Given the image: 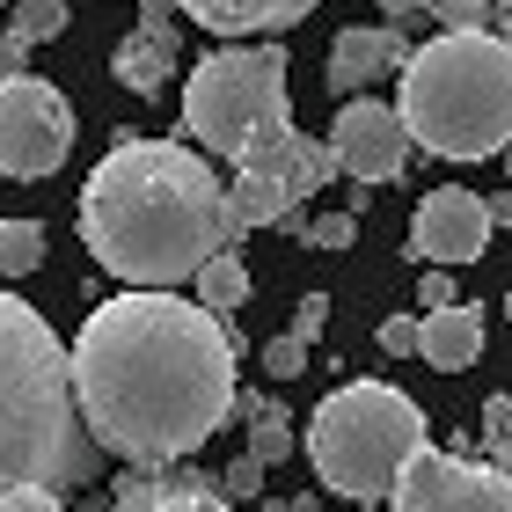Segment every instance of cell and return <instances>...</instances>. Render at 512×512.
<instances>
[{
    "instance_id": "cell-16",
    "label": "cell",
    "mask_w": 512,
    "mask_h": 512,
    "mask_svg": "<svg viewBox=\"0 0 512 512\" xmlns=\"http://www.w3.org/2000/svg\"><path fill=\"white\" fill-rule=\"evenodd\" d=\"M110 74H118L125 96H161L176 74V44L169 37H154V30H132L118 52H110Z\"/></svg>"
},
{
    "instance_id": "cell-18",
    "label": "cell",
    "mask_w": 512,
    "mask_h": 512,
    "mask_svg": "<svg viewBox=\"0 0 512 512\" xmlns=\"http://www.w3.org/2000/svg\"><path fill=\"white\" fill-rule=\"evenodd\" d=\"M191 286H198V300H205L213 315H227V308H242V300H249V264H242L235 249H220L213 264L191 278Z\"/></svg>"
},
{
    "instance_id": "cell-2",
    "label": "cell",
    "mask_w": 512,
    "mask_h": 512,
    "mask_svg": "<svg viewBox=\"0 0 512 512\" xmlns=\"http://www.w3.org/2000/svg\"><path fill=\"white\" fill-rule=\"evenodd\" d=\"M81 242L88 256L147 293H176L198 278L220 249L242 242L235 198L213 176V154L183 147V139H139L118 132L81 191Z\"/></svg>"
},
{
    "instance_id": "cell-4",
    "label": "cell",
    "mask_w": 512,
    "mask_h": 512,
    "mask_svg": "<svg viewBox=\"0 0 512 512\" xmlns=\"http://www.w3.org/2000/svg\"><path fill=\"white\" fill-rule=\"evenodd\" d=\"M403 125L439 161H491L512 147V44L498 30H439L403 66Z\"/></svg>"
},
{
    "instance_id": "cell-27",
    "label": "cell",
    "mask_w": 512,
    "mask_h": 512,
    "mask_svg": "<svg viewBox=\"0 0 512 512\" xmlns=\"http://www.w3.org/2000/svg\"><path fill=\"white\" fill-rule=\"evenodd\" d=\"M454 300H461V293H454V278H447V264H425V278H417V308L432 315V308H454Z\"/></svg>"
},
{
    "instance_id": "cell-29",
    "label": "cell",
    "mask_w": 512,
    "mask_h": 512,
    "mask_svg": "<svg viewBox=\"0 0 512 512\" xmlns=\"http://www.w3.org/2000/svg\"><path fill=\"white\" fill-rule=\"evenodd\" d=\"M0 512H66L52 491H0Z\"/></svg>"
},
{
    "instance_id": "cell-12",
    "label": "cell",
    "mask_w": 512,
    "mask_h": 512,
    "mask_svg": "<svg viewBox=\"0 0 512 512\" xmlns=\"http://www.w3.org/2000/svg\"><path fill=\"white\" fill-rule=\"evenodd\" d=\"M410 52H417V44L403 37V22H352V30H337V44H330V81H322V88H330L337 103H352L381 74H403Z\"/></svg>"
},
{
    "instance_id": "cell-20",
    "label": "cell",
    "mask_w": 512,
    "mask_h": 512,
    "mask_svg": "<svg viewBox=\"0 0 512 512\" xmlns=\"http://www.w3.org/2000/svg\"><path fill=\"white\" fill-rule=\"evenodd\" d=\"M8 30L30 37V44H52V37L66 30V0H15V8H8Z\"/></svg>"
},
{
    "instance_id": "cell-37",
    "label": "cell",
    "mask_w": 512,
    "mask_h": 512,
    "mask_svg": "<svg viewBox=\"0 0 512 512\" xmlns=\"http://www.w3.org/2000/svg\"><path fill=\"white\" fill-rule=\"evenodd\" d=\"M0 8H15V0H0Z\"/></svg>"
},
{
    "instance_id": "cell-30",
    "label": "cell",
    "mask_w": 512,
    "mask_h": 512,
    "mask_svg": "<svg viewBox=\"0 0 512 512\" xmlns=\"http://www.w3.org/2000/svg\"><path fill=\"white\" fill-rule=\"evenodd\" d=\"M22 59H30V37H0V81H22Z\"/></svg>"
},
{
    "instance_id": "cell-35",
    "label": "cell",
    "mask_w": 512,
    "mask_h": 512,
    "mask_svg": "<svg viewBox=\"0 0 512 512\" xmlns=\"http://www.w3.org/2000/svg\"><path fill=\"white\" fill-rule=\"evenodd\" d=\"M505 176H512V147H505Z\"/></svg>"
},
{
    "instance_id": "cell-34",
    "label": "cell",
    "mask_w": 512,
    "mask_h": 512,
    "mask_svg": "<svg viewBox=\"0 0 512 512\" xmlns=\"http://www.w3.org/2000/svg\"><path fill=\"white\" fill-rule=\"evenodd\" d=\"M498 37H505V44H512V15H505V22H498Z\"/></svg>"
},
{
    "instance_id": "cell-11",
    "label": "cell",
    "mask_w": 512,
    "mask_h": 512,
    "mask_svg": "<svg viewBox=\"0 0 512 512\" xmlns=\"http://www.w3.org/2000/svg\"><path fill=\"white\" fill-rule=\"evenodd\" d=\"M491 198L483 191H461V183H439V191L417 198V220H410V256L417 264H476L491 249Z\"/></svg>"
},
{
    "instance_id": "cell-23",
    "label": "cell",
    "mask_w": 512,
    "mask_h": 512,
    "mask_svg": "<svg viewBox=\"0 0 512 512\" xmlns=\"http://www.w3.org/2000/svg\"><path fill=\"white\" fill-rule=\"evenodd\" d=\"M300 242H308V249H352V242H359V213H322V220H300Z\"/></svg>"
},
{
    "instance_id": "cell-14",
    "label": "cell",
    "mask_w": 512,
    "mask_h": 512,
    "mask_svg": "<svg viewBox=\"0 0 512 512\" xmlns=\"http://www.w3.org/2000/svg\"><path fill=\"white\" fill-rule=\"evenodd\" d=\"M322 0H183V22H198L205 37H271V30H293V22H308Z\"/></svg>"
},
{
    "instance_id": "cell-5",
    "label": "cell",
    "mask_w": 512,
    "mask_h": 512,
    "mask_svg": "<svg viewBox=\"0 0 512 512\" xmlns=\"http://www.w3.org/2000/svg\"><path fill=\"white\" fill-rule=\"evenodd\" d=\"M300 447H308V469L322 476V491H337L352 505H381V498H395L403 469L432 439H425V410H417L403 388L344 381L315 403Z\"/></svg>"
},
{
    "instance_id": "cell-8",
    "label": "cell",
    "mask_w": 512,
    "mask_h": 512,
    "mask_svg": "<svg viewBox=\"0 0 512 512\" xmlns=\"http://www.w3.org/2000/svg\"><path fill=\"white\" fill-rule=\"evenodd\" d=\"M74 154V110L52 81L22 74V81H0V176L15 183H37L66 169Z\"/></svg>"
},
{
    "instance_id": "cell-36",
    "label": "cell",
    "mask_w": 512,
    "mask_h": 512,
    "mask_svg": "<svg viewBox=\"0 0 512 512\" xmlns=\"http://www.w3.org/2000/svg\"><path fill=\"white\" fill-rule=\"evenodd\" d=\"M505 322H512V293H505Z\"/></svg>"
},
{
    "instance_id": "cell-6",
    "label": "cell",
    "mask_w": 512,
    "mask_h": 512,
    "mask_svg": "<svg viewBox=\"0 0 512 512\" xmlns=\"http://www.w3.org/2000/svg\"><path fill=\"white\" fill-rule=\"evenodd\" d=\"M286 44H220L191 66L183 81V139L198 154L249 169L293 132V96H286Z\"/></svg>"
},
{
    "instance_id": "cell-7",
    "label": "cell",
    "mask_w": 512,
    "mask_h": 512,
    "mask_svg": "<svg viewBox=\"0 0 512 512\" xmlns=\"http://www.w3.org/2000/svg\"><path fill=\"white\" fill-rule=\"evenodd\" d=\"M337 169V147H322V139L308 132H286L271 154H256L249 169H235V183H227V198H235V227L249 235V227H293L300 220V198H315Z\"/></svg>"
},
{
    "instance_id": "cell-33",
    "label": "cell",
    "mask_w": 512,
    "mask_h": 512,
    "mask_svg": "<svg viewBox=\"0 0 512 512\" xmlns=\"http://www.w3.org/2000/svg\"><path fill=\"white\" fill-rule=\"evenodd\" d=\"M491 15H498V22H505V15H512V0H491Z\"/></svg>"
},
{
    "instance_id": "cell-3",
    "label": "cell",
    "mask_w": 512,
    "mask_h": 512,
    "mask_svg": "<svg viewBox=\"0 0 512 512\" xmlns=\"http://www.w3.org/2000/svg\"><path fill=\"white\" fill-rule=\"evenodd\" d=\"M74 352L30 300L0 286V491H74L96 476Z\"/></svg>"
},
{
    "instance_id": "cell-15",
    "label": "cell",
    "mask_w": 512,
    "mask_h": 512,
    "mask_svg": "<svg viewBox=\"0 0 512 512\" xmlns=\"http://www.w3.org/2000/svg\"><path fill=\"white\" fill-rule=\"evenodd\" d=\"M417 359L439 366V374H461V366H476V359H483V308H476V300L432 308V315H425V344H417Z\"/></svg>"
},
{
    "instance_id": "cell-31",
    "label": "cell",
    "mask_w": 512,
    "mask_h": 512,
    "mask_svg": "<svg viewBox=\"0 0 512 512\" xmlns=\"http://www.w3.org/2000/svg\"><path fill=\"white\" fill-rule=\"evenodd\" d=\"M410 15H425V0H381V22H410Z\"/></svg>"
},
{
    "instance_id": "cell-25",
    "label": "cell",
    "mask_w": 512,
    "mask_h": 512,
    "mask_svg": "<svg viewBox=\"0 0 512 512\" xmlns=\"http://www.w3.org/2000/svg\"><path fill=\"white\" fill-rule=\"evenodd\" d=\"M300 366H308V344H300L293 330L264 344V374H278V381H293V374H300Z\"/></svg>"
},
{
    "instance_id": "cell-26",
    "label": "cell",
    "mask_w": 512,
    "mask_h": 512,
    "mask_svg": "<svg viewBox=\"0 0 512 512\" xmlns=\"http://www.w3.org/2000/svg\"><path fill=\"white\" fill-rule=\"evenodd\" d=\"M264 469H271V461H256V454H242L235 469L220 476V491H227V498H264Z\"/></svg>"
},
{
    "instance_id": "cell-24",
    "label": "cell",
    "mask_w": 512,
    "mask_h": 512,
    "mask_svg": "<svg viewBox=\"0 0 512 512\" xmlns=\"http://www.w3.org/2000/svg\"><path fill=\"white\" fill-rule=\"evenodd\" d=\"M417 344H425V315H388L381 322V352L388 359H417Z\"/></svg>"
},
{
    "instance_id": "cell-1",
    "label": "cell",
    "mask_w": 512,
    "mask_h": 512,
    "mask_svg": "<svg viewBox=\"0 0 512 512\" xmlns=\"http://www.w3.org/2000/svg\"><path fill=\"white\" fill-rule=\"evenodd\" d=\"M235 359V330L205 300L125 286L118 300L88 308L74 337L81 417L103 454L132 469H176L242 410Z\"/></svg>"
},
{
    "instance_id": "cell-21",
    "label": "cell",
    "mask_w": 512,
    "mask_h": 512,
    "mask_svg": "<svg viewBox=\"0 0 512 512\" xmlns=\"http://www.w3.org/2000/svg\"><path fill=\"white\" fill-rule=\"evenodd\" d=\"M476 447H483V461H498V469L512 476V395H491V403H483Z\"/></svg>"
},
{
    "instance_id": "cell-10",
    "label": "cell",
    "mask_w": 512,
    "mask_h": 512,
    "mask_svg": "<svg viewBox=\"0 0 512 512\" xmlns=\"http://www.w3.org/2000/svg\"><path fill=\"white\" fill-rule=\"evenodd\" d=\"M330 147H337V169L352 176L359 191H381V183H395L410 169L417 139H410V125H403V110H395V103L352 96L337 110V125H330Z\"/></svg>"
},
{
    "instance_id": "cell-17",
    "label": "cell",
    "mask_w": 512,
    "mask_h": 512,
    "mask_svg": "<svg viewBox=\"0 0 512 512\" xmlns=\"http://www.w3.org/2000/svg\"><path fill=\"white\" fill-rule=\"evenodd\" d=\"M242 417H249V454H256V461H271V469H278V461H286V454L300 447V439H293V417H286V403H271V395H249V403H242Z\"/></svg>"
},
{
    "instance_id": "cell-13",
    "label": "cell",
    "mask_w": 512,
    "mask_h": 512,
    "mask_svg": "<svg viewBox=\"0 0 512 512\" xmlns=\"http://www.w3.org/2000/svg\"><path fill=\"white\" fill-rule=\"evenodd\" d=\"M110 512H235L220 491V476L205 469H132L110 483Z\"/></svg>"
},
{
    "instance_id": "cell-22",
    "label": "cell",
    "mask_w": 512,
    "mask_h": 512,
    "mask_svg": "<svg viewBox=\"0 0 512 512\" xmlns=\"http://www.w3.org/2000/svg\"><path fill=\"white\" fill-rule=\"evenodd\" d=\"M425 15L439 22V30H498L491 0H425Z\"/></svg>"
},
{
    "instance_id": "cell-9",
    "label": "cell",
    "mask_w": 512,
    "mask_h": 512,
    "mask_svg": "<svg viewBox=\"0 0 512 512\" xmlns=\"http://www.w3.org/2000/svg\"><path fill=\"white\" fill-rule=\"evenodd\" d=\"M388 512H512V476L498 461H469V454H439L425 447L395 483Z\"/></svg>"
},
{
    "instance_id": "cell-32",
    "label": "cell",
    "mask_w": 512,
    "mask_h": 512,
    "mask_svg": "<svg viewBox=\"0 0 512 512\" xmlns=\"http://www.w3.org/2000/svg\"><path fill=\"white\" fill-rule=\"evenodd\" d=\"M491 220H498V227H512V191H498V198H491Z\"/></svg>"
},
{
    "instance_id": "cell-19",
    "label": "cell",
    "mask_w": 512,
    "mask_h": 512,
    "mask_svg": "<svg viewBox=\"0 0 512 512\" xmlns=\"http://www.w3.org/2000/svg\"><path fill=\"white\" fill-rule=\"evenodd\" d=\"M44 264V227L37 220H0V278H30Z\"/></svg>"
},
{
    "instance_id": "cell-28",
    "label": "cell",
    "mask_w": 512,
    "mask_h": 512,
    "mask_svg": "<svg viewBox=\"0 0 512 512\" xmlns=\"http://www.w3.org/2000/svg\"><path fill=\"white\" fill-rule=\"evenodd\" d=\"M322 322H330V300L308 293V300L293 308V337H300V344H315V337H322Z\"/></svg>"
}]
</instances>
